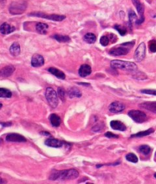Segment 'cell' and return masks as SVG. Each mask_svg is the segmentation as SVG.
Here are the masks:
<instances>
[{"label": "cell", "instance_id": "6da1fadb", "mask_svg": "<svg viewBox=\"0 0 156 184\" xmlns=\"http://www.w3.org/2000/svg\"><path fill=\"white\" fill-rule=\"evenodd\" d=\"M79 177V173L74 169L64 170V171H55L50 176V180H74Z\"/></svg>", "mask_w": 156, "mask_h": 184}, {"label": "cell", "instance_id": "7a4b0ae2", "mask_svg": "<svg viewBox=\"0 0 156 184\" xmlns=\"http://www.w3.org/2000/svg\"><path fill=\"white\" fill-rule=\"evenodd\" d=\"M110 66L114 69H122L130 73H135L137 70V66L133 62H126L123 60H113L110 63Z\"/></svg>", "mask_w": 156, "mask_h": 184}, {"label": "cell", "instance_id": "3957f363", "mask_svg": "<svg viewBox=\"0 0 156 184\" xmlns=\"http://www.w3.org/2000/svg\"><path fill=\"white\" fill-rule=\"evenodd\" d=\"M27 8V2L25 1L14 2L9 6V12L12 15H21Z\"/></svg>", "mask_w": 156, "mask_h": 184}, {"label": "cell", "instance_id": "277c9868", "mask_svg": "<svg viewBox=\"0 0 156 184\" xmlns=\"http://www.w3.org/2000/svg\"><path fill=\"white\" fill-rule=\"evenodd\" d=\"M45 97L48 104L53 108L57 107L58 105V96L57 92L52 88H48L45 91Z\"/></svg>", "mask_w": 156, "mask_h": 184}, {"label": "cell", "instance_id": "5b68a950", "mask_svg": "<svg viewBox=\"0 0 156 184\" xmlns=\"http://www.w3.org/2000/svg\"><path fill=\"white\" fill-rule=\"evenodd\" d=\"M29 16H36L39 18H45V19L51 20V21H55V22H61L63 20L66 18L64 15H47V14L43 13V12H32L29 14Z\"/></svg>", "mask_w": 156, "mask_h": 184}, {"label": "cell", "instance_id": "8992f818", "mask_svg": "<svg viewBox=\"0 0 156 184\" xmlns=\"http://www.w3.org/2000/svg\"><path fill=\"white\" fill-rule=\"evenodd\" d=\"M129 116L137 123H142L147 120V116L141 110H130Z\"/></svg>", "mask_w": 156, "mask_h": 184}, {"label": "cell", "instance_id": "52a82bcc", "mask_svg": "<svg viewBox=\"0 0 156 184\" xmlns=\"http://www.w3.org/2000/svg\"><path fill=\"white\" fill-rule=\"evenodd\" d=\"M130 50V48L126 46V45L123 44L118 47H114L110 50V54L112 56H123V55H126L129 53Z\"/></svg>", "mask_w": 156, "mask_h": 184}, {"label": "cell", "instance_id": "ba28073f", "mask_svg": "<svg viewBox=\"0 0 156 184\" xmlns=\"http://www.w3.org/2000/svg\"><path fill=\"white\" fill-rule=\"evenodd\" d=\"M145 49L146 47L145 43L142 42L139 45L134 54V58L136 61L141 62L145 59Z\"/></svg>", "mask_w": 156, "mask_h": 184}, {"label": "cell", "instance_id": "9c48e42d", "mask_svg": "<svg viewBox=\"0 0 156 184\" xmlns=\"http://www.w3.org/2000/svg\"><path fill=\"white\" fill-rule=\"evenodd\" d=\"M125 107L124 104L120 101H115L109 106V110L113 114H120L125 110Z\"/></svg>", "mask_w": 156, "mask_h": 184}, {"label": "cell", "instance_id": "30bf717a", "mask_svg": "<svg viewBox=\"0 0 156 184\" xmlns=\"http://www.w3.org/2000/svg\"><path fill=\"white\" fill-rule=\"evenodd\" d=\"M133 1V3L134 4V5L136 6V9H137V11H138L139 14L140 15V16H141V18H140V19H138V22H137V23H138V25L139 24V25H141L142 23L143 22H144V5L142 4V2H140V0H132Z\"/></svg>", "mask_w": 156, "mask_h": 184}, {"label": "cell", "instance_id": "8fae6325", "mask_svg": "<svg viewBox=\"0 0 156 184\" xmlns=\"http://www.w3.org/2000/svg\"><path fill=\"white\" fill-rule=\"evenodd\" d=\"M6 141H12V142H25L26 138L23 135L17 133H10L7 135Z\"/></svg>", "mask_w": 156, "mask_h": 184}, {"label": "cell", "instance_id": "7c38bea8", "mask_svg": "<svg viewBox=\"0 0 156 184\" xmlns=\"http://www.w3.org/2000/svg\"><path fill=\"white\" fill-rule=\"evenodd\" d=\"M45 144L47 146L52 147V148H61L65 143L64 141L57 139V138H50L45 140Z\"/></svg>", "mask_w": 156, "mask_h": 184}, {"label": "cell", "instance_id": "4fadbf2b", "mask_svg": "<svg viewBox=\"0 0 156 184\" xmlns=\"http://www.w3.org/2000/svg\"><path fill=\"white\" fill-rule=\"evenodd\" d=\"M15 67L12 66H7L0 69V78H8L13 74Z\"/></svg>", "mask_w": 156, "mask_h": 184}, {"label": "cell", "instance_id": "5bb4252c", "mask_svg": "<svg viewBox=\"0 0 156 184\" xmlns=\"http://www.w3.org/2000/svg\"><path fill=\"white\" fill-rule=\"evenodd\" d=\"M45 64V59L42 56L35 54L32 58V66L33 67H41Z\"/></svg>", "mask_w": 156, "mask_h": 184}, {"label": "cell", "instance_id": "9a60e30c", "mask_svg": "<svg viewBox=\"0 0 156 184\" xmlns=\"http://www.w3.org/2000/svg\"><path fill=\"white\" fill-rule=\"evenodd\" d=\"M79 75L81 77H86V76H90L92 73V69L90 66L86 64L82 65L79 69Z\"/></svg>", "mask_w": 156, "mask_h": 184}, {"label": "cell", "instance_id": "2e32d148", "mask_svg": "<svg viewBox=\"0 0 156 184\" xmlns=\"http://www.w3.org/2000/svg\"><path fill=\"white\" fill-rule=\"evenodd\" d=\"M15 27L8 25V23H3L1 26H0V32H1L2 34L5 35L12 33L13 31H15Z\"/></svg>", "mask_w": 156, "mask_h": 184}, {"label": "cell", "instance_id": "e0dca14e", "mask_svg": "<svg viewBox=\"0 0 156 184\" xmlns=\"http://www.w3.org/2000/svg\"><path fill=\"white\" fill-rule=\"evenodd\" d=\"M110 126L113 129L119 130V131H126V126L124 125V123L119 120H113L110 122Z\"/></svg>", "mask_w": 156, "mask_h": 184}, {"label": "cell", "instance_id": "ac0fdd59", "mask_svg": "<svg viewBox=\"0 0 156 184\" xmlns=\"http://www.w3.org/2000/svg\"><path fill=\"white\" fill-rule=\"evenodd\" d=\"M139 107L156 114V102H145L140 104Z\"/></svg>", "mask_w": 156, "mask_h": 184}, {"label": "cell", "instance_id": "d6986e66", "mask_svg": "<svg viewBox=\"0 0 156 184\" xmlns=\"http://www.w3.org/2000/svg\"><path fill=\"white\" fill-rule=\"evenodd\" d=\"M67 94L70 98H74V97H77V98H79V97H81L82 96L81 91H80L77 88L75 87L70 88L68 90Z\"/></svg>", "mask_w": 156, "mask_h": 184}, {"label": "cell", "instance_id": "ffe728a7", "mask_svg": "<svg viewBox=\"0 0 156 184\" xmlns=\"http://www.w3.org/2000/svg\"><path fill=\"white\" fill-rule=\"evenodd\" d=\"M48 71H49V73H51L52 75H54L55 76H56V77L58 78V79H65V78H66L64 73L62 71L59 70V69H56V68L51 67V68H49V69H48Z\"/></svg>", "mask_w": 156, "mask_h": 184}, {"label": "cell", "instance_id": "44dd1931", "mask_svg": "<svg viewBox=\"0 0 156 184\" xmlns=\"http://www.w3.org/2000/svg\"><path fill=\"white\" fill-rule=\"evenodd\" d=\"M9 52H10V53L13 56H18V55L20 54V52H21L20 45L18 44L17 42L12 43V46H11L10 48H9Z\"/></svg>", "mask_w": 156, "mask_h": 184}, {"label": "cell", "instance_id": "7402d4cb", "mask_svg": "<svg viewBox=\"0 0 156 184\" xmlns=\"http://www.w3.org/2000/svg\"><path fill=\"white\" fill-rule=\"evenodd\" d=\"M50 122L54 127H58L61 123V120L59 116L53 114L50 116Z\"/></svg>", "mask_w": 156, "mask_h": 184}, {"label": "cell", "instance_id": "603a6c76", "mask_svg": "<svg viewBox=\"0 0 156 184\" xmlns=\"http://www.w3.org/2000/svg\"><path fill=\"white\" fill-rule=\"evenodd\" d=\"M48 25L45 23H38L36 25V31L41 34H46L48 32Z\"/></svg>", "mask_w": 156, "mask_h": 184}, {"label": "cell", "instance_id": "cb8c5ba5", "mask_svg": "<svg viewBox=\"0 0 156 184\" xmlns=\"http://www.w3.org/2000/svg\"><path fill=\"white\" fill-rule=\"evenodd\" d=\"M83 40H84V41L86 42L87 43H93L96 42V37L94 34L87 33L83 37Z\"/></svg>", "mask_w": 156, "mask_h": 184}, {"label": "cell", "instance_id": "d4e9b609", "mask_svg": "<svg viewBox=\"0 0 156 184\" xmlns=\"http://www.w3.org/2000/svg\"><path fill=\"white\" fill-rule=\"evenodd\" d=\"M53 38H55L56 40H58L60 43H68L70 41V38L68 36H65V35L55 34L53 36Z\"/></svg>", "mask_w": 156, "mask_h": 184}, {"label": "cell", "instance_id": "484cf974", "mask_svg": "<svg viewBox=\"0 0 156 184\" xmlns=\"http://www.w3.org/2000/svg\"><path fill=\"white\" fill-rule=\"evenodd\" d=\"M154 131V130L152 128L148 129L146 130V131L139 132L135 134V135H132L131 137H133V138H136V137H144V136H146V135H150V134L153 133Z\"/></svg>", "mask_w": 156, "mask_h": 184}, {"label": "cell", "instance_id": "4316f807", "mask_svg": "<svg viewBox=\"0 0 156 184\" xmlns=\"http://www.w3.org/2000/svg\"><path fill=\"white\" fill-rule=\"evenodd\" d=\"M12 94L11 91L6 88H0V97L3 98H10Z\"/></svg>", "mask_w": 156, "mask_h": 184}, {"label": "cell", "instance_id": "83f0119b", "mask_svg": "<svg viewBox=\"0 0 156 184\" xmlns=\"http://www.w3.org/2000/svg\"><path fill=\"white\" fill-rule=\"evenodd\" d=\"M139 150L140 152H141L142 154H143L144 155H149L151 151V148L147 145H141V146L139 147Z\"/></svg>", "mask_w": 156, "mask_h": 184}, {"label": "cell", "instance_id": "f1b7e54d", "mask_svg": "<svg viewBox=\"0 0 156 184\" xmlns=\"http://www.w3.org/2000/svg\"><path fill=\"white\" fill-rule=\"evenodd\" d=\"M129 19L130 25H133L134 23H136L137 20H138L136 13L133 12V10H130L129 12Z\"/></svg>", "mask_w": 156, "mask_h": 184}, {"label": "cell", "instance_id": "f546056e", "mask_svg": "<svg viewBox=\"0 0 156 184\" xmlns=\"http://www.w3.org/2000/svg\"><path fill=\"white\" fill-rule=\"evenodd\" d=\"M126 158L127 161H130L132 163H137L139 161L137 156L135 154H133V153H129L128 155H126Z\"/></svg>", "mask_w": 156, "mask_h": 184}, {"label": "cell", "instance_id": "4dcf8cb0", "mask_svg": "<svg viewBox=\"0 0 156 184\" xmlns=\"http://www.w3.org/2000/svg\"><path fill=\"white\" fill-rule=\"evenodd\" d=\"M114 28L122 35V36H124V35H126V34L127 33L126 28H124L123 26H122V25H116L114 26Z\"/></svg>", "mask_w": 156, "mask_h": 184}, {"label": "cell", "instance_id": "1f68e13d", "mask_svg": "<svg viewBox=\"0 0 156 184\" xmlns=\"http://www.w3.org/2000/svg\"><path fill=\"white\" fill-rule=\"evenodd\" d=\"M58 97H60L61 100L62 101H64V100H65V95H66V92H65L64 89L63 88H58Z\"/></svg>", "mask_w": 156, "mask_h": 184}, {"label": "cell", "instance_id": "d6a6232c", "mask_svg": "<svg viewBox=\"0 0 156 184\" xmlns=\"http://www.w3.org/2000/svg\"><path fill=\"white\" fill-rule=\"evenodd\" d=\"M110 37H109L108 36H106V35H104V36H103L101 38H100V43L104 46H107V45L110 43Z\"/></svg>", "mask_w": 156, "mask_h": 184}, {"label": "cell", "instance_id": "836d02e7", "mask_svg": "<svg viewBox=\"0 0 156 184\" xmlns=\"http://www.w3.org/2000/svg\"><path fill=\"white\" fill-rule=\"evenodd\" d=\"M142 93L146 94H151V95L156 96V90H151V89H143L141 90Z\"/></svg>", "mask_w": 156, "mask_h": 184}, {"label": "cell", "instance_id": "e575fe53", "mask_svg": "<svg viewBox=\"0 0 156 184\" xmlns=\"http://www.w3.org/2000/svg\"><path fill=\"white\" fill-rule=\"evenodd\" d=\"M149 49L152 53L156 52V40H151L149 43Z\"/></svg>", "mask_w": 156, "mask_h": 184}, {"label": "cell", "instance_id": "d590c367", "mask_svg": "<svg viewBox=\"0 0 156 184\" xmlns=\"http://www.w3.org/2000/svg\"><path fill=\"white\" fill-rule=\"evenodd\" d=\"M105 136L107 137V138H119L118 135H115V134H113V133H112V132H106V133H105Z\"/></svg>", "mask_w": 156, "mask_h": 184}, {"label": "cell", "instance_id": "8d00e7d4", "mask_svg": "<svg viewBox=\"0 0 156 184\" xmlns=\"http://www.w3.org/2000/svg\"><path fill=\"white\" fill-rule=\"evenodd\" d=\"M0 124L4 127L9 126L12 125V123H0Z\"/></svg>", "mask_w": 156, "mask_h": 184}, {"label": "cell", "instance_id": "74e56055", "mask_svg": "<svg viewBox=\"0 0 156 184\" xmlns=\"http://www.w3.org/2000/svg\"><path fill=\"white\" fill-rule=\"evenodd\" d=\"M5 3V0H0V5H4Z\"/></svg>", "mask_w": 156, "mask_h": 184}, {"label": "cell", "instance_id": "f35d334b", "mask_svg": "<svg viewBox=\"0 0 156 184\" xmlns=\"http://www.w3.org/2000/svg\"><path fill=\"white\" fill-rule=\"evenodd\" d=\"M79 85H86V86H90V84H87V83H79Z\"/></svg>", "mask_w": 156, "mask_h": 184}, {"label": "cell", "instance_id": "ab89813d", "mask_svg": "<svg viewBox=\"0 0 156 184\" xmlns=\"http://www.w3.org/2000/svg\"><path fill=\"white\" fill-rule=\"evenodd\" d=\"M5 183V181H4V180H2V178L0 177V183Z\"/></svg>", "mask_w": 156, "mask_h": 184}, {"label": "cell", "instance_id": "60d3db41", "mask_svg": "<svg viewBox=\"0 0 156 184\" xmlns=\"http://www.w3.org/2000/svg\"><path fill=\"white\" fill-rule=\"evenodd\" d=\"M2 104H0V109L2 108Z\"/></svg>", "mask_w": 156, "mask_h": 184}, {"label": "cell", "instance_id": "b9f144b4", "mask_svg": "<svg viewBox=\"0 0 156 184\" xmlns=\"http://www.w3.org/2000/svg\"><path fill=\"white\" fill-rule=\"evenodd\" d=\"M154 177L156 178V173H155V174H154Z\"/></svg>", "mask_w": 156, "mask_h": 184}, {"label": "cell", "instance_id": "7bdbcfd3", "mask_svg": "<svg viewBox=\"0 0 156 184\" xmlns=\"http://www.w3.org/2000/svg\"><path fill=\"white\" fill-rule=\"evenodd\" d=\"M155 158H156V153H155Z\"/></svg>", "mask_w": 156, "mask_h": 184}]
</instances>
